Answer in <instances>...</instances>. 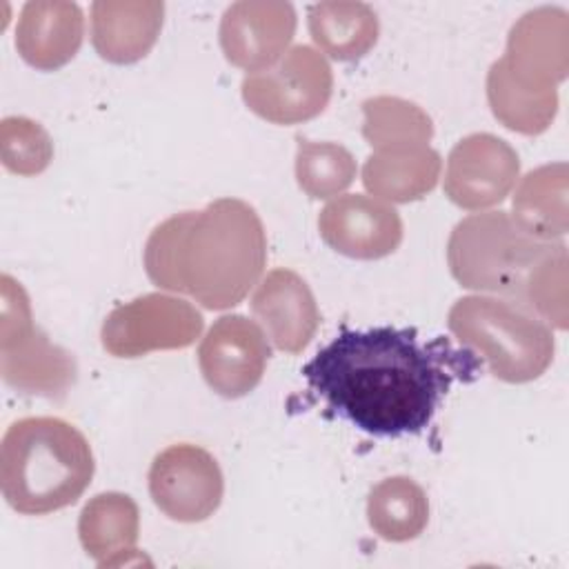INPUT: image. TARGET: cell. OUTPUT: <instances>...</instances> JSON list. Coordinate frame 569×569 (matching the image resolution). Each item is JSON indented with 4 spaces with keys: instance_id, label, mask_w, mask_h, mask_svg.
<instances>
[{
    "instance_id": "8fae6325",
    "label": "cell",
    "mask_w": 569,
    "mask_h": 569,
    "mask_svg": "<svg viewBox=\"0 0 569 569\" xmlns=\"http://www.w3.org/2000/svg\"><path fill=\"white\" fill-rule=\"evenodd\" d=\"M269 358L267 333L240 313L220 316L198 347V367L204 382L229 400L242 398L260 385Z\"/></svg>"
},
{
    "instance_id": "6da1fadb",
    "label": "cell",
    "mask_w": 569,
    "mask_h": 569,
    "mask_svg": "<svg viewBox=\"0 0 569 569\" xmlns=\"http://www.w3.org/2000/svg\"><path fill=\"white\" fill-rule=\"evenodd\" d=\"M482 362L447 338L420 340L416 329H342L302 367L309 391L356 429L398 438L420 433L453 380H473Z\"/></svg>"
},
{
    "instance_id": "9c48e42d",
    "label": "cell",
    "mask_w": 569,
    "mask_h": 569,
    "mask_svg": "<svg viewBox=\"0 0 569 569\" xmlns=\"http://www.w3.org/2000/svg\"><path fill=\"white\" fill-rule=\"evenodd\" d=\"M204 327L202 313L178 296L144 293L118 305L102 322L100 340L113 358H140L193 345Z\"/></svg>"
},
{
    "instance_id": "ba28073f",
    "label": "cell",
    "mask_w": 569,
    "mask_h": 569,
    "mask_svg": "<svg viewBox=\"0 0 569 569\" xmlns=\"http://www.w3.org/2000/svg\"><path fill=\"white\" fill-rule=\"evenodd\" d=\"M569 71V16L560 7L527 11L509 31L507 51L489 73L531 98L556 100Z\"/></svg>"
},
{
    "instance_id": "e0dca14e",
    "label": "cell",
    "mask_w": 569,
    "mask_h": 569,
    "mask_svg": "<svg viewBox=\"0 0 569 569\" xmlns=\"http://www.w3.org/2000/svg\"><path fill=\"white\" fill-rule=\"evenodd\" d=\"M91 44L113 64L142 60L156 44L164 2L160 0H98L91 4Z\"/></svg>"
},
{
    "instance_id": "5b68a950",
    "label": "cell",
    "mask_w": 569,
    "mask_h": 569,
    "mask_svg": "<svg viewBox=\"0 0 569 569\" xmlns=\"http://www.w3.org/2000/svg\"><path fill=\"white\" fill-rule=\"evenodd\" d=\"M562 240H540L520 229L509 211H485L462 218L447 242L451 276L473 291H487L522 305L531 271Z\"/></svg>"
},
{
    "instance_id": "7c38bea8",
    "label": "cell",
    "mask_w": 569,
    "mask_h": 569,
    "mask_svg": "<svg viewBox=\"0 0 569 569\" xmlns=\"http://www.w3.org/2000/svg\"><path fill=\"white\" fill-rule=\"evenodd\" d=\"M520 178L516 149L493 133L465 136L447 156L442 189L460 209L480 211L500 204Z\"/></svg>"
},
{
    "instance_id": "8992f818",
    "label": "cell",
    "mask_w": 569,
    "mask_h": 569,
    "mask_svg": "<svg viewBox=\"0 0 569 569\" xmlns=\"http://www.w3.org/2000/svg\"><path fill=\"white\" fill-rule=\"evenodd\" d=\"M0 376L27 396L62 398L76 382L73 356L33 325L27 291L9 273L0 278Z\"/></svg>"
},
{
    "instance_id": "4fadbf2b",
    "label": "cell",
    "mask_w": 569,
    "mask_h": 569,
    "mask_svg": "<svg viewBox=\"0 0 569 569\" xmlns=\"http://www.w3.org/2000/svg\"><path fill=\"white\" fill-rule=\"evenodd\" d=\"M296 9L282 0H240L220 20V49L238 69L262 71L278 62L296 36Z\"/></svg>"
},
{
    "instance_id": "ffe728a7",
    "label": "cell",
    "mask_w": 569,
    "mask_h": 569,
    "mask_svg": "<svg viewBox=\"0 0 569 569\" xmlns=\"http://www.w3.org/2000/svg\"><path fill=\"white\" fill-rule=\"evenodd\" d=\"M309 36L322 56L351 62L367 56L378 42L380 24L367 2L329 0L307 9Z\"/></svg>"
},
{
    "instance_id": "d6986e66",
    "label": "cell",
    "mask_w": 569,
    "mask_h": 569,
    "mask_svg": "<svg viewBox=\"0 0 569 569\" xmlns=\"http://www.w3.org/2000/svg\"><path fill=\"white\" fill-rule=\"evenodd\" d=\"M440 171V153L429 144L373 151L365 160L362 184L378 200L413 202L433 191Z\"/></svg>"
},
{
    "instance_id": "44dd1931",
    "label": "cell",
    "mask_w": 569,
    "mask_h": 569,
    "mask_svg": "<svg viewBox=\"0 0 569 569\" xmlns=\"http://www.w3.org/2000/svg\"><path fill=\"white\" fill-rule=\"evenodd\" d=\"M516 184L509 213L513 222L533 238L562 240L569 229L567 164H542Z\"/></svg>"
},
{
    "instance_id": "3957f363",
    "label": "cell",
    "mask_w": 569,
    "mask_h": 569,
    "mask_svg": "<svg viewBox=\"0 0 569 569\" xmlns=\"http://www.w3.org/2000/svg\"><path fill=\"white\" fill-rule=\"evenodd\" d=\"M93 471L89 440L62 418H20L2 436L0 491L22 516H47L78 502Z\"/></svg>"
},
{
    "instance_id": "7402d4cb",
    "label": "cell",
    "mask_w": 569,
    "mask_h": 569,
    "mask_svg": "<svg viewBox=\"0 0 569 569\" xmlns=\"http://www.w3.org/2000/svg\"><path fill=\"white\" fill-rule=\"evenodd\" d=\"M367 522L387 542H409L429 522V498L425 489L407 478L391 476L380 480L367 498Z\"/></svg>"
},
{
    "instance_id": "484cf974",
    "label": "cell",
    "mask_w": 569,
    "mask_h": 569,
    "mask_svg": "<svg viewBox=\"0 0 569 569\" xmlns=\"http://www.w3.org/2000/svg\"><path fill=\"white\" fill-rule=\"evenodd\" d=\"M522 305L556 329H567V244L549 253L529 276Z\"/></svg>"
},
{
    "instance_id": "ac0fdd59",
    "label": "cell",
    "mask_w": 569,
    "mask_h": 569,
    "mask_svg": "<svg viewBox=\"0 0 569 569\" xmlns=\"http://www.w3.org/2000/svg\"><path fill=\"white\" fill-rule=\"evenodd\" d=\"M140 533V509L120 491L93 496L80 511L78 538L98 567L131 565Z\"/></svg>"
},
{
    "instance_id": "30bf717a",
    "label": "cell",
    "mask_w": 569,
    "mask_h": 569,
    "mask_svg": "<svg viewBox=\"0 0 569 569\" xmlns=\"http://www.w3.org/2000/svg\"><path fill=\"white\" fill-rule=\"evenodd\" d=\"M224 493L218 460L202 447L180 442L162 449L149 467V496L176 522L211 518Z\"/></svg>"
},
{
    "instance_id": "9a60e30c",
    "label": "cell",
    "mask_w": 569,
    "mask_h": 569,
    "mask_svg": "<svg viewBox=\"0 0 569 569\" xmlns=\"http://www.w3.org/2000/svg\"><path fill=\"white\" fill-rule=\"evenodd\" d=\"M251 311L276 349L300 353L320 327V309L307 280L291 269H271L251 296Z\"/></svg>"
},
{
    "instance_id": "277c9868",
    "label": "cell",
    "mask_w": 569,
    "mask_h": 569,
    "mask_svg": "<svg viewBox=\"0 0 569 569\" xmlns=\"http://www.w3.org/2000/svg\"><path fill=\"white\" fill-rule=\"evenodd\" d=\"M447 325L451 336L502 382H531L553 360L551 327L516 300L482 293L462 296L451 305Z\"/></svg>"
},
{
    "instance_id": "603a6c76",
    "label": "cell",
    "mask_w": 569,
    "mask_h": 569,
    "mask_svg": "<svg viewBox=\"0 0 569 569\" xmlns=\"http://www.w3.org/2000/svg\"><path fill=\"white\" fill-rule=\"evenodd\" d=\"M362 136L373 151L427 147L433 122L416 102L396 96H376L362 102Z\"/></svg>"
},
{
    "instance_id": "52a82bcc",
    "label": "cell",
    "mask_w": 569,
    "mask_h": 569,
    "mask_svg": "<svg viewBox=\"0 0 569 569\" xmlns=\"http://www.w3.org/2000/svg\"><path fill=\"white\" fill-rule=\"evenodd\" d=\"M240 93L249 111L262 120L298 124L325 111L333 93V71L318 49L296 44L271 67L247 73Z\"/></svg>"
},
{
    "instance_id": "d4e9b609",
    "label": "cell",
    "mask_w": 569,
    "mask_h": 569,
    "mask_svg": "<svg viewBox=\"0 0 569 569\" xmlns=\"http://www.w3.org/2000/svg\"><path fill=\"white\" fill-rule=\"evenodd\" d=\"M0 160L11 173L38 176L53 160L51 136L31 118L7 116L0 122Z\"/></svg>"
},
{
    "instance_id": "2e32d148",
    "label": "cell",
    "mask_w": 569,
    "mask_h": 569,
    "mask_svg": "<svg viewBox=\"0 0 569 569\" xmlns=\"http://www.w3.org/2000/svg\"><path fill=\"white\" fill-rule=\"evenodd\" d=\"M82 38L84 16L76 2L31 0L20 9L16 49L27 64L40 71H56L71 62Z\"/></svg>"
},
{
    "instance_id": "cb8c5ba5",
    "label": "cell",
    "mask_w": 569,
    "mask_h": 569,
    "mask_svg": "<svg viewBox=\"0 0 569 569\" xmlns=\"http://www.w3.org/2000/svg\"><path fill=\"white\" fill-rule=\"evenodd\" d=\"M296 182L313 200L342 193L356 178L358 164L349 149L338 142H316L298 136Z\"/></svg>"
},
{
    "instance_id": "5bb4252c",
    "label": "cell",
    "mask_w": 569,
    "mask_h": 569,
    "mask_svg": "<svg viewBox=\"0 0 569 569\" xmlns=\"http://www.w3.org/2000/svg\"><path fill=\"white\" fill-rule=\"evenodd\" d=\"M320 238L353 260H378L402 242L400 213L385 200L345 193L329 200L318 216Z\"/></svg>"
},
{
    "instance_id": "7a4b0ae2",
    "label": "cell",
    "mask_w": 569,
    "mask_h": 569,
    "mask_svg": "<svg viewBox=\"0 0 569 569\" xmlns=\"http://www.w3.org/2000/svg\"><path fill=\"white\" fill-rule=\"evenodd\" d=\"M142 262L160 289L224 311L260 282L267 264L264 224L249 202L218 198L204 209L162 220L147 238Z\"/></svg>"
}]
</instances>
